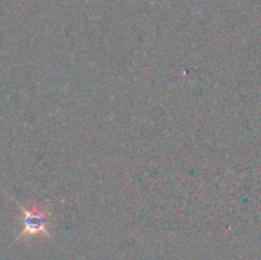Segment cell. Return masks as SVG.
I'll list each match as a JSON object with an SVG mask.
<instances>
[{
  "mask_svg": "<svg viewBox=\"0 0 261 260\" xmlns=\"http://www.w3.org/2000/svg\"><path fill=\"white\" fill-rule=\"evenodd\" d=\"M20 209L23 213L22 235H36L46 231L47 219H46V214L41 209L36 208V206L27 209L22 205H20Z\"/></svg>",
  "mask_w": 261,
  "mask_h": 260,
  "instance_id": "6da1fadb",
  "label": "cell"
}]
</instances>
